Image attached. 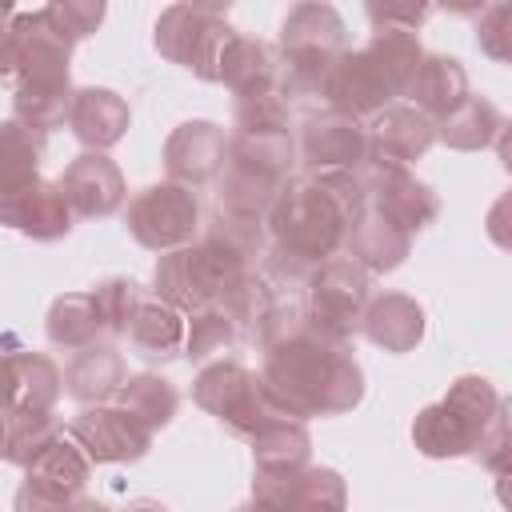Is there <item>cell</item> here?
<instances>
[{"label":"cell","instance_id":"6da1fadb","mask_svg":"<svg viewBox=\"0 0 512 512\" xmlns=\"http://www.w3.org/2000/svg\"><path fill=\"white\" fill-rule=\"evenodd\" d=\"M364 212L368 188L360 172H304L284 184L268 216V236L288 264L316 272L340 256V248H348V236Z\"/></svg>","mask_w":512,"mask_h":512},{"label":"cell","instance_id":"7a4b0ae2","mask_svg":"<svg viewBox=\"0 0 512 512\" xmlns=\"http://www.w3.org/2000/svg\"><path fill=\"white\" fill-rule=\"evenodd\" d=\"M260 380L296 420L344 416L364 400V368L352 348L312 332L308 320L260 348Z\"/></svg>","mask_w":512,"mask_h":512},{"label":"cell","instance_id":"3957f363","mask_svg":"<svg viewBox=\"0 0 512 512\" xmlns=\"http://www.w3.org/2000/svg\"><path fill=\"white\" fill-rule=\"evenodd\" d=\"M292 160H296L292 132H232L216 208L268 224L284 184L292 180Z\"/></svg>","mask_w":512,"mask_h":512},{"label":"cell","instance_id":"277c9868","mask_svg":"<svg viewBox=\"0 0 512 512\" xmlns=\"http://www.w3.org/2000/svg\"><path fill=\"white\" fill-rule=\"evenodd\" d=\"M496 420H500V396H496L492 380L464 372L448 384V392L436 404L416 412L412 444L428 460L472 456Z\"/></svg>","mask_w":512,"mask_h":512},{"label":"cell","instance_id":"5b68a950","mask_svg":"<svg viewBox=\"0 0 512 512\" xmlns=\"http://www.w3.org/2000/svg\"><path fill=\"white\" fill-rule=\"evenodd\" d=\"M344 52L348 28L332 4H292L280 20V96H320L332 64Z\"/></svg>","mask_w":512,"mask_h":512},{"label":"cell","instance_id":"8992f818","mask_svg":"<svg viewBox=\"0 0 512 512\" xmlns=\"http://www.w3.org/2000/svg\"><path fill=\"white\" fill-rule=\"evenodd\" d=\"M256 268L240 256H232L228 248H220L216 240L200 236L188 248L164 252L152 268V292L156 300L172 304L176 312L192 316L208 304H220L232 288H240Z\"/></svg>","mask_w":512,"mask_h":512},{"label":"cell","instance_id":"52a82bcc","mask_svg":"<svg viewBox=\"0 0 512 512\" xmlns=\"http://www.w3.org/2000/svg\"><path fill=\"white\" fill-rule=\"evenodd\" d=\"M192 400H196L208 416H216L232 436H244V440L260 436L272 420L288 416V412L272 400V392L264 388V380H260L252 368L236 364V360L204 364V368L196 372V380H192Z\"/></svg>","mask_w":512,"mask_h":512},{"label":"cell","instance_id":"ba28073f","mask_svg":"<svg viewBox=\"0 0 512 512\" xmlns=\"http://www.w3.org/2000/svg\"><path fill=\"white\" fill-rule=\"evenodd\" d=\"M232 36L228 8L220 4H168L152 28L156 52L188 68L196 80H220V60Z\"/></svg>","mask_w":512,"mask_h":512},{"label":"cell","instance_id":"9c48e42d","mask_svg":"<svg viewBox=\"0 0 512 512\" xmlns=\"http://www.w3.org/2000/svg\"><path fill=\"white\" fill-rule=\"evenodd\" d=\"M372 304V276L352 256H332L308 276L304 320L312 332L348 344L364 328V312Z\"/></svg>","mask_w":512,"mask_h":512},{"label":"cell","instance_id":"30bf717a","mask_svg":"<svg viewBox=\"0 0 512 512\" xmlns=\"http://www.w3.org/2000/svg\"><path fill=\"white\" fill-rule=\"evenodd\" d=\"M124 224H128V236L148 252L164 256V252L188 248V244H196L200 224H204L200 196H196V188L176 184V180L148 184L128 200Z\"/></svg>","mask_w":512,"mask_h":512},{"label":"cell","instance_id":"8fae6325","mask_svg":"<svg viewBox=\"0 0 512 512\" xmlns=\"http://www.w3.org/2000/svg\"><path fill=\"white\" fill-rule=\"evenodd\" d=\"M0 64L12 88L28 80H68L72 40L60 36L44 12H24L4 24Z\"/></svg>","mask_w":512,"mask_h":512},{"label":"cell","instance_id":"7c38bea8","mask_svg":"<svg viewBox=\"0 0 512 512\" xmlns=\"http://www.w3.org/2000/svg\"><path fill=\"white\" fill-rule=\"evenodd\" d=\"M68 436L84 448L92 464H128V460L148 456L156 432L144 428L120 404H92L68 420Z\"/></svg>","mask_w":512,"mask_h":512},{"label":"cell","instance_id":"4fadbf2b","mask_svg":"<svg viewBox=\"0 0 512 512\" xmlns=\"http://www.w3.org/2000/svg\"><path fill=\"white\" fill-rule=\"evenodd\" d=\"M296 152L308 172H360L368 164V124L336 108L312 112L300 124Z\"/></svg>","mask_w":512,"mask_h":512},{"label":"cell","instance_id":"5bb4252c","mask_svg":"<svg viewBox=\"0 0 512 512\" xmlns=\"http://www.w3.org/2000/svg\"><path fill=\"white\" fill-rule=\"evenodd\" d=\"M360 180L368 188V208H376L404 232H420L440 216V196L424 180H416L404 164H384L368 156V164L360 168Z\"/></svg>","mask_w":512,"mask_h":512},{"label":"cell","instance_id":"9a60e30c","mask_svg":"<svg viewBox=\"0 0 512 512\" xmlns=\"http://www.w3.org/2000/svg\"><path fill=\"white\" fill-rule=\"evenodd\" d=\"M0 220H4L8 228H16L20 236L48 244V240H60V236L72 232L76 212H72V204H68L60 180L36 176L32 184H24V188L0 196Z\"/></svg>","mask_w":512,"mask_h":512},{"label":"cell","instance_id":"2e32d148","mask_svg":"<svg viewBox=\"0 0 512 512\" xmlns=\"http://www.w3.org/2000/svg\"><path fill=\"white\" fill-rule=\"evenodd\" d=\"M228 164V136L212 120H184L164 140V168L168 180L200 188L208 180H220Z\"/></svg>","mask_w":512,"mask_h":512},{"label":"cell","instance_id":"e0dca14e","mask_svg":"<svg viewBox=\"0 0 512 512\" xmlns=\"http://www.w3.org/2000/svg\"><path fill=\"white\" fill-rule=\"evenodd\" d=\"M60 184H64V196H68L72 212L84 216V220L112 216L124 204V192H128L124 188V172L108 152H80L64 168Z\"/></svg>","mask_w":512,"mask_h":512},{"label":"cell","instance_id":"ac0fdd59","mask_svg":"<svg viewBox=\"0 0 512 512\" xmlns=\"http://www.w3.org/2000/svg\"><path fill=\"white\" fill-rule=\"evenodd\" d=\"M320 96L328 100V108H336V112H344V116H356V120L380 116V112L392 108V100H396V96L388 92V84L380 80V72L372 68V60L364 56V48H348V52L332 64V72H328Z\"/></svg>","mask_w":512,"mask_h":512},{"label":"cell","instance_id":"d6986e66","mask_svg":"<svg viewBox=\"0 0 512 512\" xmlns=\"http://www.w3.org/2000/svg\"><path fill=\"white\" fill-rule=\"evenodd\" d=\"M436 144V120L412 104H392L368 124V156L384 164H412Z\"/></svg>","mask_w":512,"mask_h":512},{"label":"cell","instance_id":"ffe728a7","mask_svg":"<svg viewBox=\"0 0 512 512\" xmlns=\"http://www.w3.org/2000/svg\"><path fill=\"white\" fill-rule=\"evenodd\" d=\"M132 112L128 100L112 88H76L72 112H68V128L72 136L84 144V152H108L128 136Z\"/></svg>","mask_w":512,"mask_h":512},{"label":"cell","instance_id":"44dd1931","mask_svg":"<svg viewBox=\"0 0 512 512\" xmlns=\"http://www.w3.org/2000/svg\"><path fill=\"white\" fill-rule=\"evenodd\" d=\"M220 84L236 100L280 92V56H276V48L256 40V36H240L236 32L228 52H224V60H220Z\"/></svg>","mask_w":512,"mask_h":512},{"label":"cell","instance_id":"7402d4cb","mask_svg":"<svg viewBox=\"0 0 512 512\" xmlns=\"http://www.w3.org/2000/svg\"><path fill=\"white\" fill-rule=\"evenodd\" d=\"M4 368H8V404H4V412H52V404L64 392V372L56 368L52 356L12 348Z\"/></svg>","mask_w":512,"mask_h":512},{"label":"cell","instance_id":"603a6c76","mask_svg":"<svg viewBox=\"0 0 512 512\" xmlns=\"http://www.w3.org/2000/svg\"><path fill=\"white\" fill-rule=\"evenodd\" d=\"M424 328H428L424 308H420L408 292H380V296H372L360 332H364L376 348L400 356V352H412V348L424 340Z\"/></svg>","mask_w":512,"mask_h":512},{"label":"cell","instance_id":"cb8c5ba5","mask_svg":"<svg viewBox=\"0 0 512 512\" xmlns=\"http://www.w3.org/2000/svg\"><path fill=\"white\" fill-rule=\"evenodd\" d=\"M184 344H188V316L164 300H140L128 324V348L148 364H164L172 356H184Z\"/></svg>","mask_w":512,"mask_h":512},{"label":"cell","instance_id":"d4e9b609","mask_svg":"<svg viewBox=\"0 0 512 512\" xmlns=\"http://www.w3.org/2000/svg\"><path fill=\"white\" fill-rule=\"evenodd\" d=\"M124 356L112 348V344H92V348H80L72 352V360L64 364V392L72 400H80L84 408L92 404H104L108 396H116L124 388Z\"/></svg>","mask_w":512,"mask_h":512},{"label":"cell","instance_id":"484cf974","mask_svg":"<svg viewBox=\"0 0 512 512\" xmlns=\"http://www.w3.org/2000/svg\"><path fill=\"white\" fill-rule=\"evenodd\" d=\"M472 92H468V72H464V64L456 60V56H440V52H428L424 56V64H420V72H416V84H412V92H408V100H412V108H420L428 120H444V116H452L464 100H468Z\"/></svg>","mask_w":512,"mask_h":512},{"label":"cell","instance_id":"4316f807","mask_svg":"<svg viewBox=\"0 0 512 512\" xmlns=\"http://www.w3.org/2000/svg\"><path fill=\"white\" fill-rule=\"evenodd\" d=\"M412 252V232H404L400 224H392L388 216H380L376 208H368L360 216V224L352 228L348 236V256L372 276H384V272H396Z\"/></svg>","mask_w":512,"mask_h":512},{"label":"cell","instance_id":"83f0119b","mask_svg":"<svg viewBox=\"0 0 512 512\" xmlns=\"http://www.w3.org/2000/svg\"><path fill=\"white\" fill-rule=\"evenodd\" d=\"M364 56L372 60V68L380 72V80L388 84L392 96H408L428 52H424V44H420L416 32H404V28H376L372 40L364 44Z\"/></svg>","mask_w":512,"mask_h":512},{"label":"cell","instance_id":"f1b7e54d","mask_svg":"<svg viewBox=\"0 0 512 512\" xmlns=\"http://www.w3.org/2000/svg\"><path fill=\"white\" fill-rule=\"evenodd\" d=\"M44 332H48V344L64 348V352H80V348L100 344L104 324H100V312H96V296L92 292L56 296L48 316H44Z\"/></svg>","mask_w":512,"mask_h":512},{"label":"cell","instance_id":"f546056e","mask_svg":"<svg viewBox=\"0 0 512 512\" xmlns=\"http://www.w3.org/2000/svg\"><path fill=\"white\" fill-rule=\"evenodd\" d=\"M248 444H252L256 472H304V468H312L308 464L312 460V436H308V424L296 416L272 420Z\"/></svg>","mask_w":512,"mask_h":512},{"label":"cell","instance_id":"4dcf8cb0","mask_svg":"<svg viewBox=\"0 0 512 512\" xmlns=\"http://www.w3.org/2000/svg\"><path fill=\"white\" fill-rule=\"evenodd\" d=\"M72 100H76L72 80H28L12 88V120L48 136L52 128L68 124Z\"/></svg>","mask_w":512,"mask_h":512},{"label":"cell","instance_id":"1f68e13d","mask_svg":"<svg viewBox=\"0 0 512 512\" xmlns=\"http://www.w3.org/2000/svg\"><path fill=\"white\" fill-rule=\"evenodd\" d=\"M88 472H92V460L84 456V448L72 440V436H60L48 452H40L28 468H24V480L64 496V500H80L84 484H88Z\"/></svg>","mask_w":512,"mask_h":512},{"label":"cell","instance_id":"d6a6232c","mask_svg":"<svg viewBox=\"0 0 512 512\" xmlns=\"http://www.w3.org/2000/svg\"><path fill=\"white\" fill-rule=\"evenodd\" d=\"M500 128H504V116L496 112V104L484 96H468L452 116H444L436 124V140L456 152H480V148L496 144Z\"/></svg>","mask_w":512,"mask_h":512},{"label":"cell","instance_id":"836d02e7","mask_svg":"<svg viewBox=\"0 0 512 512\" xmlns=\"http://www.w3.org/2000/svg\"><path fill=\"white\" fill-rule=\"evenodd\" d=\"M116 404L124 412H132L144 428L160 432V428L172 424V416L180 408V392H176L172 380H164L156 372H140V376H128L124 380V388L116 392Z\"/></svg>","mask_w":512,"mask_h":512},{"label":"cell","instance_id":"e575fe53","mask_svg":"<svg viewBox=\"0 0 512 512\" xmlns=\"http://www.w3.org/2000/svg\"><path fill=\"white\" fill-rule=\"evenodd\" d=\"M44 160V132L24 128L20 120H4L0 128V196L32 184Z\"/></svg>","mask_w":512,"mask_h":512},{"label":"cell","instance_id":"d590c367","mask_svg":"<svg viewBox=\"0 0 512 512\" xmlns=\"http://www.w3.org/2000/svg\"><path fill=\"white\" fill-rule=\"evenodd\" d=\"M60 436L64 428L52 412H4V460L16 468H28Z\"/></svg>","mask_w":512,"mask_h":512},{"label":"cell","instance_id":"8d00e7d4","mask_svg":"<svg viewBox=\"0 0 512 512\" xmlns=\"http://www.w3.org/2000/svg\"><path fill=\"white\" fill-rule=\"evenodd\" d=\"M240 332H244V328L236 324V316H232L224 304H208V308H200V312L188 316V344H184V356H188L192 364H200V360H208V356L232 348V344L240 340Z\"/></svg>","mask_w":512,"mask_h":512},{"label":"cell","instance_id":"74e56055","mask_svg":"<svg viewBox=\"0 0 512 512\" xmlns=\"http://www.w3.org/2000/svg\"><path fill=\"white\" fill-rule=\"evenodd\" d=\"M264 228H268L264 220H248V216H236V212L216 208L200 236L216 240L220 248H228L232 256H240V260H248L256 268V260L264 256V244H268V232Z\"/></svg>","mask_w":512,"mask_h":512},{"label":"cell","instance_id":"f35d334b","mask_svg":"<svg viewBox=\"0 0 512 512\" xmlns=\"http://www.w3.org/2000/svg\"><path fill=\"white\" fill-rule=\"evenodd\" d=\"M288 512H348V484L336 468H304Z\"/></svg>","mask_w":512,"mask_h":512},{"label":"cell","instance_id":"ab89813d","mask_svg":"<svg viewBox=\"0 0 512 512\" xmlns=\"http://www.w3.org/2000/svg\"><path fill=\"white\" fill-rule=\"evenodd\" d=\"M96 296V312L104 324V336H128V324L140 308V284L128 276H108L92 288Z\"/></svg>","mask_w":512,"mask_h":512},{"label":"cell","instance_id":"60d3db41","mask_svg":"<svg viewBox=\"0 0 512 512\" xmlns=\"http://www.w3.org/2000/svg\"><path fill=\"white\" fill-rule=\"evenodd\" d=\"M48 20H52V28L60 32V36H68L72 44L76 40H88L100 24H104V4L100 0H52V4H44L40 8Z\"/></svg>","mask_w":512,"mask_h":512},{"label":"cell","instance_id":"b9f144b4","mask_svg":"<svg viewBox=\"0 0 512 512\" xmlns=\"http://www.w3.org/2000/svg\"><path fill=\"white\" fill-rule=\"evenodd\" d=\"M232 128H236V132H292L284 96H280V92H268V96L236 100Z\"/></svg>","mask_w":512,"mask_h":512},{"label":"cell","instance_id":"7bdbcfd3","mask_svg":"<svg viewBox=\"0 0 512 512\" xmlns=\"http://www.w3.org/2000/svg\"><path fill=\"white\" fill-rule=\"evenodd\" d=\"M476 48L496 60V64H512V0L504 4H488L476 20Z\"/></svg>","mask_w":512,"mask_h":512},{"label":"cell","instance_id":"ee69618b","mask_svg":"<svg viewBox=\"0 0 512 512\" xmlns=\"http://www.w3.org/2000/svg\"><path fill=\"white\" fill-rule=\"evenodd\" d=\"M364 12H368V20H372V32H376V28H404V32H416V28L432 16L428 4H368Z\"/></svg>","mask_w":512,"mask_h":512},{"label":"cell","instance_id":"f6af8a7d","mask_svg":"<svg viewBox=\"0 0 512 512\" xmlns=\"http://www.w3.org/2000/svg\"><path fill=\"white\" fill-rule=\"evenodd\" d=\"M72 508H76L72 500L56 496V492H48V488H40L32 480H24L16 488V500H12V512H72Z\"/></svg>","mask_w":512,"mask_h":512},{"label":"cell","instance_id":"bcb514c9","mask_svg":"<svg viewBox=\"0 0 512 512\" xmlns=\"http://www.w3.org/2000/svg\"><path fill=\"white\" fill-rule=\"evenodd\" d=\"M484 232H488V240H492L496 248L512 252V188L492 200V208H488V216H484Z\"/></svg>","mask_w":512,"mask_h":512},{"label":"cell","instance_id":"7dc6e473","mask_svg":"<svg viewBox=\"0 0 512 512\" xmlns=\"http://www.w3.org/2000/svg\"><path fill=\"white\" fill-rule=\"evenodd\" d=\"M496 160H500V168L512 176V120L500 128V136H496Z\"/></svg>","mask_w":512,"mask_h":512},{"label":"cell","instance_id":"c3c4849f","mask_svg":"<svg viewBox=\"0 0 512 512\" xmlns=\"http://www.w3.org/2000/svg\"><path fill=\"white\" fill-rule=\"evenodd\" d=\"M496 500H500L504 512H512V464L496 472Z\"/></svg>","mask_w":512,"mask_h":512},{"label":"cell","instance_id":"681fc988","mask_svg":"<svg viewBox=\"0 0 512 512\" xmlns=\"http://www.w3.org/2000/svg\"><path fill=\"white\" fill-rule=\"evenodd\" d=\"M124 512H168L160 500H128V508Z\"/></svg>","mask_w":512,"mask_h":512},{"label":"cell","instance_id":"f907efd6","mask_svg":"<svg viewBox=\"0 0 512 512\" xmlns=\"http://www.w3.org/2000/svg\"><path fill=\"white\" fill-rule=\"evenodd\" d=\"M72 512H112L108 504H100V500H76V508Z\"/></svg>","mask_w":512,"mask_h":512},{"label":"cell","instance_id":"816d5d0a","mask_svg":"<svg viewBox=\"0 0 512 512\" xmlns=\"http://www.w3.org/2000/svg\"><path fill=\"white\" fill-rule=\"evenodd\" d=\"M236 512H280V508H272V504H264V500H248V504L236 508Z\"/></svg>","mask_w":512,"mask_h":512},{"label":"cell","instance_id":"f5cc1de1","mask_svg":"<svg viewBox=\"0 0 512 512\" xmlns=\"http://www.w3.org/2000/svg\"><path fill=\"white\" fill-rule=\"evenodd\" d=\"M500 420H504V428L512 432V396H508V400H500Z\"/></svg>","mask_w":512,"mask_h":512}]
</instances>
